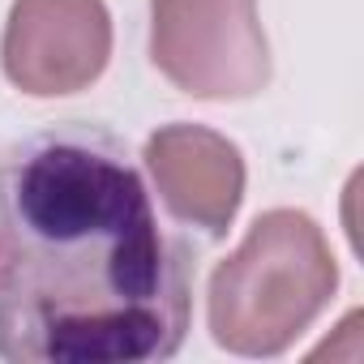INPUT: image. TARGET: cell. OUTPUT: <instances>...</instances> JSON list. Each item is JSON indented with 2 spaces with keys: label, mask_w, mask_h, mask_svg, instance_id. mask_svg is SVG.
<instances>
[{
  "label": "cell",
  "mask_w": 364,
  "mask_h": 364,
  "mask_svg": "<svg viewBox=\"0 0 364 364\" xmlns=\"http://www.w3.org/2000/svg\"><path fill=\"white\" fill-rule=\"evenodd\" d=\"M193 279V249L159 219L116 133L65 120L0 141V360H171Z\"/></svg>",
  "instance_id": "obj_1"
},
{
  "label": "cell",
  "mask_w": 364,
  "mask_h": 364,
  "mask_svg": "<svg viewBox=\"0 0 364 364\" xmlns=\"http://www.w3.org/2000/svg\"><path fill=\"white\" fill-rule=\"evenodd\" d=\"M338 262L313 215L279 206L253 219L240 249L215 266L206 321L223 351L283 355L334 300Z\"/></svg>",
  "instance_id": "obj_2"
},
{
  "label": "cell",
  "mask_w": 364,
  "mask_h": 364,
  "mask_svg": "<svg viewBox=\"0 0 364 364\" xmlns=\"http://www.w3.org/2000/svg\"><path fill=\"white\" fill-rule=\"evenodd\" d=\"M112 60V14L103 0H14L0 69L35 99L95 86Z\"/></svg>",
  "instance_id": "obj_4"
},
{
  "label": "cell",
  "mask_w": 364,
  "mask_h": 364,
  "mask_svg": "<svg viewBox=\"0 0 364 364\" xmlns=\"http://www.w3.org/2000/svg\"><path fill=\"white\" fill-rule=\"evenodd\" d=\"M141 163L167 215L223 240L245 202V154L206 124H163L146 137Z\"/></svg>",
  "instance_id": "obj_5"
},
{
  "label": "cell",
  "mask_w": 364,
  "mask_h": 364,
  "mask_svg": "<svg viewBox=\"0 0 364 364\" xmlns=\"http://www.w3.org/2000/svg\"><path fill=\"white\" fill-rule=\"evenodd\" d=\"M150 60L193 99H253L270 86L257 0H150Z\"/></svg>",
  "instance_id": "obj_3"
}]
</instances>
